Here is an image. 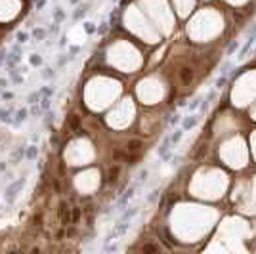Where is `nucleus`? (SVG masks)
Returning a JSON list of instances; mask_svg holds the SVG:
<instances>
[{
    "label": "nucleus",
    "mask_w": 256,
    "mask_h": 254,
    "mask_svg": "<svg viewBox=\"0 0 256 254\" xmlns=\"http://www.w3.org/2000/svg\"><path fill=\"white\" fill-rule=\"evenodd\" d=\"M0 65H2V61H0Z\"/></svg>",
    "instance_id": "nucleus-41"
},
{
    "label": "nucleus",
    "mask_w": 256,
    "mask_h": 254,
    "mask_svg": "<svg viewBox=\"0 0 256 254\" xmlns=\"http://www.w3.org/2000/svg\"><path fill=\"white\" fill-rule=\"evenodd\" d=\"M141 147H144V143L140 140H130L126 143V153H140Z\"/></svg>",
    "instance_id": "nucleus-6"
},
{
    "label": "nucleus",
    "mask_w": 256,
    "mask_h": 254,
    "mask_svg": "<svg viewBox=\"0 0 256 254\" xmlns=\"http://www.w3.org/2000/svg\"><path fill=\"white\" fill-rule=\"evenodd\" d=\"M182 134H183V132H182V130H178V132H176V134H172V136H170V141H172V143H178V141H180V140H182Z\"/></svg>",
    "instance_id": "nucleus-28"
},
{
    "label": "nucleus",
    "mask_w": 256,
    "mask_h": 254,
    "mask_svg": "<svg viewBox=\"0 0 256 254\" xmlns=\"http://www.w3.org/2000/svg\"><path fill=\"white\" fill-rule=\"evenodd\" d=\"M59 222L63 224V226L73 224V208H71L65 201L59 202Z\"/></svg>",
    "instance_id": "nucleus-2"
},
{
    "label": "nucleus",
    "mask_w": 256,
    "mask_h": 254,
    "mask_svg": "<svg viewBox=\"0 0 256 254\" xmlns=\"http://www.w3.org/2000/svg\"><path fill=\"white\" fill-rule=\"evenodd\" d=\"M79 220H80V208L75 206V208H73V224H76Z\"/></svg>",
    "instance_id": "nucleus-29"
},
{
    "label": "nucleus",
    "mask_w": 256,
    "mask_h": 254,
    "mask_svg": "<svg viewBox=\"0 0 256 254\" xmlns=\"http://www.w3.org/2000/svg\"><path fill=\"white\" fill-rule=\"evenodd\" d=\"M12 115H13V111H0V120L6 122V124H13V126H16V119H13Z\"/></svg>",
    "instance_id": "nucleus-9"
},
{
    "label": "nucleus",
    "mask_w": 256,
    "mask_h": 254,
    "mask_svg": "<svg viewBox=\"0 0 256 254\" xmlns=\"http://www.w3.org/2000/svg\"><path fill=\"white\" fill-rule=\"evenodd\" d=\"M34 4H37V10H42L46 4V0H34Z\"/></svg>",
    "instance_id": "nucleus-32"
},
{
    "label": "nucleus",
    "mask_w": 256,
    "mask_h": 254,
    "mask_svg": "<svg viewBox=\"0 0 256 254\" xmlns=\"http://www.w3.org/2000/svg\"><path fill=\"white\" fill-rule=\"evenodd\" d=\"M117 176H119V166H113V168L109 170V181H111V184H113V181H117Z\"/></svg>",
    "instance_id": "nucleus-20"
},
{
    "label": "nucleus",
    "mask_w": 256,
    "mask_h": 254,
    "mask_svg": "<svg viewBox=\"0 0 256 254\" xmlns=\"http://www.w3.org/2000/svg\"><path fill=\"white\" fill-rule=\"evenodd\" d=\"M38 92H40V96H46V98H52L54 94H55V90L52 88V86H42Z\"/></svg>",
    "instance_id": "nucleus-16"
},
{
    "label": "nucleus",
    "mask_w": 256,
    "mask_h": 254,
    "mask_svg": "<svg viewBox=\"0 0 256 254\" xmlns=\"http://www.w3.org/2000/svg\"><path fill=\"white\" fill-rule=\"evenodd\" d=\"M6 86H8V80H6V78H0V88H6Z\"/></svg>",
    "instance_id": "nucleus-36"
},
{
    "label": "nucleus",
    "mask_w": 256,
    "mask_h": 254,
    "mask_svg": "<svg viewBox=\"0 0 256 254\" xmlns=\"http://www.w3.org/2000/svg\"><path fill=\"white\" fill-rule=\"evenodd\" d=\"M191 78H193V71H191V67H182L180 69V80H182V84H189Z\"/></svg>",
    "instance_id": "nucleus-5"
},
{
    "label": "nucleus",
    "mask_w": 256,
    "mask_h": 254,
    "mask_svg": "<svg viewBox=\"0 0 256 254\" xmlns=\"http://www.w3.org/2000/svg\"><path fill=\"white\" fill-rule=\"evenodd\" d=\"M170 138H166L165 141H162V145L159 147V157H162V159H168V149H170Z\"/></svg>",
    "instance_id": "nucleus-10"
},
{
    "label": "nucleus",
    "mask_w": 256,
    "mask_h": 254,
    "mask_svg": "<svg viewBox=\"0 0 256 254\" xmlns=\"http://www.w3.org/2000/svg\"><path fill=\"white\" fill-rule=\"evenodd\" d=\"M42 77H44V78H54L55 77V71H52L50 67H46L44 71H42Z\"/></svg>",
    "instance_id": "nucleus-26"
},
{
    "label": "nucleus",
    "mask_w": 256,
    "mask_h": 254,
    "mask_svg": "<svg viewBox=\"0 0 256 254\" xmlns=\"http://www.w3.org/2000/svg\"><path fill=\"white\" fill-rule=\"evenodd\" d=\"M27 40H29V33L19 31V33H17V42H19V44H25Z\"/></svg>",
    "instance_id": "nucleus-21"
},
{
    "label": "nucleus",
    "mask_w": 256,
    "mask_h": 254,
    "mask_svg": "<svg viewBox=\"0 0 256 254\" xmlns=\"http://www.w3.org/2000/svg\"><path fill=\"white\" fill-rule=\"evenodd\" d=\"M84 31H86L88 34H94V33L98 31V27H96L94 23H90V21H86V23H84Z\"/></svg>",
    "instance_id": "nucleus-22"
},
{
    "label": "nucleus",
    "mask_w": 256,
    "mask_h": 254,
    "mask_svg": "<svg viewBox=\"0 0 256 254\" xmlns=\"http://www.w3.org/2000/svg\"><path fill=\"white\" fill-rule=\"evenodd\" d=\"M0 170H2V172L6 170V164H4V163H0Z\"/></svg>",
    "instance_id": "nucleus-38"
},
{
    "label": "nucleus",
    "mask_w": 256,
    "mask_h": 254,
    "mask_svg": "<svg viewBox=\"0 0 256 254\" xmlns=\"http://www.w3.org/2000/svg\"><path fill=\"white\" fill-rule=\"evenodd\" d=\"M195 124H197V117H191V119L183 120V128H193Z\"/></svg>",
    "instance_id": "nucleus-25"
},
{
    "label": "nucleus",
    "mask_w": 256,
    "mask_h": 254,
    "mask_svg": "<svg viewBox=\"0 0 256 254\" xmlns=\"http://www.w3.org/2000/svg\"><path fill=\"white\" fill-rule=\"evenodd\" d=\"M12 52H17V54H21V46H19V42H17V44L12 48Z\"/></svg>",
    "instance_id": "nucleus-35"
},
{
    "label": "nucleus",
    "mask_w": 256,
    "mask_h": 254,
    "mask_svg": "<svg viewBox=\"0 0 256 254\" xmlns=\"http://www.w3.org/2000/svg\"><path fill=\"white\" fill-rule=\"evenodd\" d=\"M96 33H99V34H105V33H107V25L103 23L101 27H98V31H96Z\"/></svg>",
    "instance_id": "nucleus-33"
},
{
    "label": "nucleus",
    "mask_w": 256,
    "mask_h": 254,
    "mask_svg": "<svg viewBox=\"0 0 256 254\" xmlns=\"http://www.w3.org/2000/svg\"><path fill=\"white\" fill-rule=\"evenodd\" d=\"M8 73H10V78H12V82L13 84H23V77L19 75V71L13 67V69H8Z\"/></svg>",
    "instance_id": "nucleus-11"
},
{
    "label": "nucleus",
    "mask_w": 256,
    "mask_h": 254,
    "mask_svg": "<svg viewBox=\"0 0 256 254\" xmlns=\"http://www.w3.org/2000/svg\"><path fill=\"white\" fill-rule=\"evenodd\" d=\"M46 34H48V31H46V29H42V27H37V29L33 31V36H34V40H37V42L44 40V38H46Z\"/></svg>",
    "instance_id": "nucleus-12"
},
{
    "label": "nucleus",
    "mask_w": 256,
    "mask_h": 254,
    "mask_svg": "<svg viewBox=\"0 0 256 254\" xmlns=\"http://www.w3.org/2000/svg\"><path fill=\"white\" fill-rule=\"evenodd\" d=\"M37 157H38V147H37L34 143L27 145V153H25V159H27V161H37Z\"/></svg>",
    "instance_id": "nucleus-8"
},
{
    "label": "nucleus",
    "mask_w": 256,
    "mask_h": 254,
    "mask_svg": "<svg viewBox=\"0 0 256 254\" xmlns=\"http://www.w3.org/2000/svg\"><path fill=\"white\" fill-rule=\"evenodd\" d=\"M2 99H4V101H6V99H8V101L13 99V94H12V92H2Z\"/></svg>",
    "instance_id": "nucleus-31"
},
{
    "label": "nucleus",
    "mask_w": 256,
    "mask_h": 254,
    "mask_svg": "<svg viewBox=\"0 0 256 254\" xmlns=\"http://www.w3.org/2000/svg\"><path fill=\"white\" fill-rule=\"evenodd\" d=\"M31 115H34V117H40L42 113H44V109H42L38 103H33V107H31V111H29Z\"/></svg>",
    "instance_id": "nucleus-18"
},
{
    "label": "nucleus",
    "mask_w": 256,
    "mask_h": 254,
    "mask_svg": "<svg viewBox=\"0 0 256 254\" xmlns=\"http://www.w3.org/2000/svg\"><path fill=\"white\" fill-rule=\"evenodd\" d=\"M27 101H29L31 105H33V103H37V101H40V92H33V94H29Z\"/></svg>",
    "instance_id": "nucleus-23"
},
{
    "label": "nucleus",
    "mask_w": 256,
    "mask_h": 254,
    "mask_svg": "<svg viewBox=\"0 0 256 254\" xmlns=\"http://www.w3.org/2000/svg\"><path fill=\"white\" fill-rule=\"evenodd\" d=\"M69 2H71V4H79L80 0H69Z\"/></svg>",
    "instance_id": "nucleus-39"
},
{
    "label": "nucleus",
    "mask_w": 256,
    "mask_h": 254,
    "mask_svg": "<svg viewBox=\"0 0 256 254\" xmlns=\"http://www.w3.org/2000/svg\"><path fill=\"white\" fill-rule=\"evenodd\" d=\"M44 122H46V126H48V128L52 126V122H54V113H48V115H46V120H44Z\"/></svg>",
    "instance_id": "nucleus-30"
},
{
    "label": "nucleus",
    "mask_w": 256,
    "mask_h": 254,
    "mask_svg": "<svg viewBox=\"0 0 256 254\" xmlns=\"http://www.w3.org/2000/svg\"><path fill=\"white\" fill-rule=\"evenodd\" d=\"M29 63L33 65V67H40V65H42V55H38V54L29 55Z\"/></svg>",
    "instance_id": "nucleus-15"
},
{
    "label": "nucleus",
    "mask_w": 256,
    "mask_h": 254,
    "mask_svg": "<svg viewBox=\"0 0 256 254\" xmlns=\"http://www.w3.org/2000/svg\"><path fill=\"white\" fill-rule=\"evenodd\" d=\"M25 184H27L25 178H19V180H16V181H12V184L6 187V191H4V201L8 202V205H12V202L17 199V195L21 193V189L25 187Z\"/></svg>",
    "instance_id": "nucleus-1"
},
{
    "label": "nucleus",
    "mask_w": 256,
    "mask_h": 254,
    "mask_svg": "<svg viewBox=\"0 0 256 254\" xmlns=\"http://www.w3.org/2000/svg\"><path fill=\"white\" fill-rule=\"evenodd\" d=\"M13 115H16V117H13V119H16V126H19L21 122H25L27 119H29V109L23 107V109H19V111H16Z\"/></svg>",
    "instance_id": "nucleus-7"
},
{
    "label": "nucleus",
    "mask_w": 256,
    "mask_h": 254,
    "mask_svg": "<svg viewBox=\"0 0 256 254\" xmlns=\"http://www.w3.org/2000/svg\"><path fill=\"white\" fill-rule=\"evenodd\" d=\"M65 124H67V128L71 130V132H76V130L80 128V117L79 115H69V117L65 119Z\"/></svg>",
    "instance_id": "nucleus-3"
},
{
    "label": "nucleus",
    "mask_w": 256,
    "mask_h": 254,
    "mask_svg": "<svg viewBox=\"0 0 256 254\" xmlns=\"http://www.w3.org/2000/svg\"><path fill=\"white\" fill-rule=\"evenodd\" d=\"M50 105H52V98H46V96H42V99H40V107L44 109V111H48V109H50Z\"/></svg>",
    "instance_id": "nucleus-19"
},
{
    "label": "nucleus",
    "mask_w": 256,
    "mask_h": 254,
    "mask_svg": "<svg viewBox=\"0 0 256 254\" xmlns=\"http://www.w3.org/2000/svg\"><path fill=\"white\" fill-rule=\"evenodd\" d=\"M25 153H27V147H19V149L16 151V153H13V159H12L13 164H17V163L21 161V159H25Z\"/></svg>",
    "instance_id": "nucleus-13"
},
{
    "label": "nucleus",
    "mask_w": 256,
    "mask_h": 254,
    "mask_svg": "<svg viewBox=\"0 0 256 254\" xmlns=\"http://www.w3.org/2000/svg\"><path fill=\"white\" fill-rule=\"evenodd\" d=\"M65 17H67V16H65V12H63L61 8H55V10H54V21H55V23H61Z\"/></svg>",
    "instance_id": "nucleus-14"
},
{
    "label": "nucleus",
    "mask_w": 256,
    "mask_h": 254,
    "mask_svg": "<svg viewBox=\"0 0 256 254\" xmlns=\"http://www.w3.org/2000/svg\"><path fill=\"white\" fill-rule=\"evenodd\" d=\"M40 222H42V216H40V214H38V216H34V224H37V226H42Z\"/></svg>",
    "instance_id": "nucleus-34"
},
{
    "label": "nucleus",
    "mask_w": 256,
    "mask_h": 254,
    "mask_svg": "<svg viewBox=\"0 0 256 254\" xmlns=\"http://www.w3.org/2000/svg\"><path fill=\"white\" fill-rule=\"evenodd\" d=\"M86 10H88V4H82V6H80V8H79V10H76L75 13H73V19H80V17L84 16V13H86Z\"/></svg>",
    "instance_id": "nucleus-17"
},
{
    "label": "nucleus",
    "mask_w": 256,
    "mask_h": 254,
    "mask_svg": "<svg viewBox=\"0 0 256 254\" xmlns=\"http://www.w3.org/2000/svg\"><path fill=\"white\" fill-rule=\"evenodd\" d=\"M141 250H144V252H157L159 246H155V245H144V246H141Z\"/></svg>",
    "instance_id": "nucleus-27"
},
{
    "label": "nucleus",
    "mask_w": 256,
    "mask_h": 254,
    "mask_svg": "<svg viewBox=\"0 0 256 254\" xmlns=\"http://www.w3.org/2000/svg\"><path fill=\"white\" fill-rule=\"evenodd\" d=\"M79 50H80L79 46H71V54H79Z\"/></svg>",
    "instance_id": "nucleus-37"
},
{
    "label": "nucleus",
    "mask_w": 256,
    "mask_h": 254,
    "mask_svg": "<svg viewBox=\"0 0 256 254\" xmlns=\"http://www.w3.org/2000/svg\"><path fill=\"white\" fill-rule=\"evenodd\" d=\"M21 61V54H17V52H10L8 55H6V61H4V65L8 69H13L16 65Z\"/></svg>",
    "instance_id": "nucleus-4"
},
{
    "label": "nucleus",
    "mask_w": 256,
    "mask_h": 254,
    "mask_svg": "<svg viewBox=\"0 0 256 254\" xmlns=\"http://www.w3.org/2000/svg\"><path fill=\"white\" fill-rule=\"evenodd\" d=\"M138 212V208H132V210H128V212H124L123 214V218H120V222H128V220H130V218L134 216V214H136Z\"/></svg>",
    "instance_id": "nucleus-24"
},
{
    "label": "nucleus",
    "mask_w": 256,
    "mask_h": 254,
    "mask_svg": "<svg viewBox=\"0 0 256 254\" xmlns=\"http://www.w3.org/2000/svg\"><path fill=\"white\" fill-rule=\"evenodd\" d=\"M0 96H2V92H0Z\"/></svg>",
    "instance_id": "nucleus-40"
}]
</instances>
